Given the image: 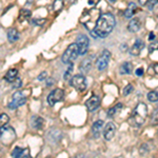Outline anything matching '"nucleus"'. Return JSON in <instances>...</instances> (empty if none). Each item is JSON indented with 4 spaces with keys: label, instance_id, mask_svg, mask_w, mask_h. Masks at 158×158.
Instances as JSON below:
<instances>
[{
    "label": "nucleus",
    "instance_id": "31",
    "mask_svg": "<svg viewBox=\"0 0 158 158\" xmlns=\"http://www.w3.org/2000/svg\"><path fill=\"white\" fill-rule=\"evenodd\" d=\"M143 75V69L140 68V69H137L136 70V76H142Z\"/></svg>",
    "mask_w": 158,
    "mask_h": 158
},
{
    "label": "nucleus",
    "instance_id": "4",
    "mask_svg": "<svg viewBox=\"0 0 158 158\" xmlns=\"http://www.w3.org/2000/svg\"><path fill=\"white\" fill-rule=\"evenodd\" d=\"M27 102V97L22 94V92H16V93H14V95H13L12 97V100L10 101L9 103V109L10 110H16L18 106H23V104Z\"/></svg>",
    "mask_w": 158,
    "mask_h": 158
},
{
    "label": "nucleus",
    "instance_id": "27",
    "mask_svg": "<svg viewBox=\"0 0 158 158\" xmlns=\"http://www.w3.org/2000/svg\"><path fill=\"white\" fill-rule=\"evenodd\" d=\"M133 90H134L133 85H128L126 86V88L123 89V92H122V93H123L124 96H127V95H129L130 93H132Z\"/></svg>",
    "mask_w": 158,
    "mask_h": 158
},
{
    "label": "nucleus",
    "instance_id": "17",
    "mask_svg": "<svg viewBox=\"0 0 158 158\" xmlns=\"http://www.w3.org/2000/svg\"><path fill=\"white\" fill-rule=\"evenodd\" d=\"M43 119L39 116H33L32 117V127L34 129H40L43 124Z\"/></svg>",
    "mask_w": 158,
    "mask_h": 158
},
{
    "label": "nucleus",
    "instance_id": "6",
    "mask_svg": "<svg viewBox=\"0 0 158 158\" xmlns=\"http://www.w3.org/2000/svg\"><path fill=\"white\" fill-rule=\"evenodd\" d=\"M63 98H64V92H63V90H61V89H55L48 96V102H49L51 106H53L57 102L63 100Z\"/></svg>",
    "mask_w": 158,
    "mask_h": 158
},
{
    "label": "nucleus",
    "instance_id": "18",
    "mask_svg": "<svg viewBox=\"0 0 158 158\" xmlns=\"http://www.w3.org/2000/svg\"><path fill=\"white\" fill-rule=\"evenodd\" d=\"M135 11H136V4L132 2V3L129 4V6L127 7V10L124 11V16H126L127 18H131L135 14Z\"/></svg>",
    "mask_w": 158,
    "mask_h": 158
},
{
    "label": "nucleus",
    "instance_id": "23",
    "mask_svg": "<svg viewBox=\"0 0 158 158\" xmlns=\"http://www.w3.org/2000/svg\"><path fill=\"white\" fill-rule=\"evenodd\" d=\"M62 6H63V0H55L54 3H53V9L56 12L60 11L62 9Z\"/></svg>",
    "mask_w": 158,
    "mask_h": 158
},
{
    "label": "nucleus",
    "instance_id": "9",
    "mask_svg": "<svg viewBox=\"0 0 158 158\" xmlns=\"http://www.w3.org/2000/svg\"><path fill=\"white\" fill-rule=\"evenodd\" d=\"M115 133H116V126L113 123V122H109V123L106 124V128L103 130V136H104V139L108 140H112L114 136H115Z\"/></svg>",
    "mask_w": 158,
    "mask_h": 158
},
{
    "label": "nucleus",
    "instance_id": "25",
    "mask_svg": "<svg viewBox=\"0 0 158 158\" xmlns=\"http://www.w3.org/2000/svg\"><path fill=\"white\" fill-rule=\"evenodd\" d=\"M23 150L24 149H20V148H15L14 151L12 152V156L13 157H21L22 156V153H23Z\"/></svg>",
    "mask_w": 158,
    "mask_h": 158
},
{
    "label": "nucleus",
    "instance_id": "10",
    "mask_svg": "<svg viewBox=\"0 0 158 158\" xmlns=\"http://www.w3.org/2000/svg\"><path fill=\"white\" fill-rule=\"evenodd\" d=\"M100 106V98L96 95H93L91 98H89L85 102V106L86 109L89 110L90 112H93L95 110H97Z\"/></svg>",
    "mask_w": 158,
    "mask_h": 158
},
{
    "label": "nucleus",
    "instance_id": "21",
    "mask_svg": "<svg viewBox=\"0 0 158 158\" xmlns=\"http://www.w3.org/2000/svg\"><path fill=\"white\" fill-rule=\"evenodd\" d=\"M148 99L151 102H156L158 101V92L157 91H151L148 93Z\"/></svg>",
    "mask_w": 158,
    "mask_h": 158
},
{
    "label": "nucleus",
    "instance_id": "19",
    "mask_svg": "<svg viewBox=\"0 0 158 158\" xmlns=\"http://www.w3.org/2000/svg\"><path fill=\"white\" fill-rule=\"evenodd\" d=\"M133 71V64L131 62H124L120 67L121 74H131Z\"/></svg>",
    "mask_w": 158,
    "mask_h": 158
},
{
    "label": "nucleus",
    "instance_id": "29",
    "mask_svg": "<svg viewBox=\"0 0 158 158\" xmlns=\"http://www.w3.org/2000/svg\"><path fill=\"white\" fill-rule=\"evenodd\" d=\"M21 85H22V82H21V79H19V78H17L16 80L14 81V89H18V88H20L21 86Z\"/></svg>",
    "mask_w": 158,
    "mask_h": 158
},
{
    "label": "nucleus",
    "instance_id": "15",
    "mask_svg": "<svg viewBox=\"0 0 158 158\" xmlns=\"http://www.w3.org/2000/svg\"><path fill=\"white\" fill-rule=\"evenodd\" d=\"M17 75H18V70L17 69H11L9 70L4 76V79L7 81V82H14L17 78Z\"/></svg>",
    "mask_w": 158,
    "mask_h": 158
},
{
    "label": "nucleus",
    "instance_id": "14",
    "mask_svg": "<svg viewBox=\"0 0 158 158\" xmlns=\"http://www.w3.org/2000/svg\"><path fill=\"white\" fill-rule=\"evenodd\" d=\"M140 27H141V23H140V20L138 18H134L132 19L131 21L129 22L128 24V30L130 32H133V33H136L138 32Z\"/></svg>",
    "mask_w": 158,
    "mask_h": 158
},
{
    "label": "nucleus",
    "instance_id": "5",
    "mask_svg": "<svg viewBox=\"0 0 158 158\" xmlns=\"http://www.w3.org/2000/svg\"><path fill=\"white\" fill-rule=\"evenodd\" d=\"M110 58H111V53L108 50H103L101 54L98 56L97 60H96V65L99 71H103L108 68Z\"/></svg>",
    "mask_w": 158,
    "mask_h": 158
},
{
    "label": "nucleus",
    "instance_id": "13",
    "mask_svg": "<svg viewBox=\"0 0 158 158\" xmlns=\"http://www.w3.org/2000/svg\"><path fill=\"white\" fill-rule=\"evenodd\" d=\"M92 68V60L90 58H85V59H83L81 61L80 65H79V70H80L81 73L83 74H86L89 72V71L91 70Z\"/></svg>",
    "mask_w": 158,
    "mask_h": 158
},
{
    "label": "nucleus",
    "instance_id": "35",
    "mask_svg": "<svg viewBox=\"0 0 158 158\" xmlns=\"http://www.w3.org/2000/svg\"><path fill=\"white\" fill-rule=\"evenodd\" d=\"M154 38H155L154 34H153V33H151V34H150V40H153Z\"/></svg>",
    "mask_w": 158,
    "mask_h": 158
},
{
    "label": "nucleus",
    "instance_id": "24",
    "mask_svg": "<svg viewBox=\"0 0 158 158\" xmlns=\"http://www.w3.org/2000/svg\"><path fill=\"white\" fill-rule=\"evenodd\" d=\"M9 120H10V118L6 113H2L1 115H0V123H1V127L6 126Z\"/></svg>",
    "mask_w": 158,
    "mask_h": 158
},
{
    "label": "nucleus",
    "instance_id": "3",
    "mask_svg": "<svg viewBox=\"0 0 158 158\" xmlns=\"http://www.w3.org/2000/svg\"><path fill=\"white\" fill-rule=\"evenodd\" d=\"M80 54L79 53V48L77 45V43H72L68 47V49L65 50V52L63 53L62 55V62L65 63V64H69L70 62H73L76 58L78 57V55Z\"/></svg>",
    "mask_w": 158,
    "mask_h": 158
},
{
    "label": "nucleus",
    "instance_id": "2",
    "mask_svg": "<svg viewBox=\"0 0 158 158\" xmlns=\"http://www.w3.org/2000/svg\"><path fill=\"white\" fill-rule=\"evenodd\" d=\"M148 117V106L144 103H138L133 110L129 119V123L133 127H140L144 123Z\"/></svg>",
    "mask_w": 158,
    "mask_h": 158
},
{
    "label": "nucleus",
    "instance_id": "36",
    "mask_svg": "<svg viewBox=\"0 0 158 158\" xmlns=\"http://www.w3.org/2000/svg\"><path fill=\"white\" fill-rule=\"evenodd\" d=\"M27 1H30V2H32V1H33V0H27Z\"/></svg>",
    "mask_w": 158,
    "mask_h": 158
},
{
    "label": "nucleus",
    "instance_id": "20",
    "mask_svg": "<svg viewBox=\"0 0 158 158\" xmlns=\"http://www.w3.org/2000/svg\"><path fill=\"white\" fill-rule=\"evenodd\" d=\"M73 69H74V64H73V62H70L69 63V68H68V70L65 71V74L63 75V78L65 79V80H71L72 79V72H73Z\"/></svg>",
    "mask_w": 158,
    "mask_h": 158
},
{
    "label": "nucleus",
    "instance_id": "1",
    "mask_svg": "<svg viewBox=\"0 0 158 158\" xmlns=\"http://www.w3.org/2000/svg\"><path fill=\"white\" fill-rule=\"evenodd\" d=\"M114 27H115V17L111 13H106L100 15V17L97 19L94 31L97 34L98 38H104L111 34Z\"/></svg>",
    "mask_w": 158,
    "mask_h": 158
},
{
    "label": "nucleus",
    "instance_id": "11",
    "mask_svg": "<svg viewBox=\"0 0 158 158\" xmlns=\"http://www.w3.org/2000/svg\"><path fill=\"white\" fill-rule=\"evenodd\" d=\"M143 48H144V42L142 41L141 39H136L134 44L131 47L130 53L133 56H138L140 53H141V51L143 50Z\"/></svg>",
    "mask_w": 158,
    "mask_h": 158
},
{
    "label": "nucleus",
    "instance_id": "12",
    "mask_svg": "<svg viewBox=\"0 0 158 158\" xmlns=\"http://www.w3.org/2000/svg\"><path fill=\"white\" fill-rule=\"evenodd\" d=\"M103 123L104 122L102 120H97L94 122V124L92 126V133H93L95 138H98L100 136V131L103 127Z\"/></svg>",
    "mask_w": 158,
    "mask_h": 158
},
{
    "label": "nucleus",
    "instance_id": "22",
    "mask_svg": "<svg viewBox=\"0 0 158 158\" xmlns=\"http://www.w3.org/2000/svg\"><path fill=\"white\" fill-rule=\"evenodd\" d=\"M122 106H122L121 103H118L117 106H114V108H111V109H110L109 111H108V116H109V117H113V116L117 113V111H118V110H120V109L122 108Z\"/></svg>",
    "mask_w": 158,
    "mask_h": 158
},
{
    "label": "nucleus",
    "instance_id": "30",
    "mask_svg": "<svg viewBox=\"0 0 158 158\" xmlns=\"http://www.w3.org/2000/svg\"><path fill=\"white\" fill-rule=\"evenodd\" d=\"M44 79H47V72H42L39 76H38V80L39 81H43Z\"/></svg>",
    "mask_w": 158,
    "mask_h": 158
},
{
    "label": "nucleus",
    "instance_id": "26",
    "mask_svg": "<svg viewBox=\"0 0 158 158\" xmlns=\"http://www.w3.org/2000/svg\"><path fill=\"white\" fill-rule=\"evenodd\" d=\"M31 16V12L29 11V10H22L21 12H20V17L19 19L20 20H23L25 18H27V17Z\"/></svg>",
    "mask_w": 158,
    "mask_h": 158
},
{
    "label": "nucleus",
    "instance_id": "7",
    "mask_svg": "<svg viewBox=\"0 0 158 158\" xmlns=\"http://www.w3.org/2000/svg\"><path fill=\"white\" fill-rule=\"evenodd\" d=\"M71 85L73 88H75L76 90L79 92H83L86 89V82H85V78L83 75H75L74 77L71 79Z\"/></svg>",
    "mask_w": 158,
    "mask_h": 158
},
{
    "label": "nucleus",
    "instance_id": "32",
    "mask_svg": "<svg viewBox=\"0 0 158 158\" xmlns=\"http://www.w3.org/2000/svg\"><path fill=\"white\" fill-rule=\"evenodd\" d=\"M30 156V151L27 149L23 150V153H22V156L21 157H29Z\"/></svg>",
    "mask_w": 158,
    "mask_h": 158
},
{
    "label": "nucleus",
    "instance_id": "8",
    "mask_svg": "<svg viewBox=\"0 0 158 158\" xmlns=\"http://www.w3.org/2000/svg\"><path fill=\"white\" fill-rule=\"evenodd\" d=\"M76 43H77V45L79 48V53H80V55H85V53L88 52L89 44H90L88 36H85V35H79L77 37Z\"/></svg>",
    "mask_w": 158,
    "mask_h": 158
},
{
    "label": "nucleus",
    "instance_id": "33",
    "mask_svg": "<svg viewBox=\"0 0 158 158\" xmlns=\"http://www.w3.org/2000/svg\"><path fill=\"white\" fill-rule=\"evenodd\" d=\"M54 82H55V80H54V79H53V78H49V79H48L47 85H48V86H51V85H52Z\"/></svg>",
    "mask_w": 158,
    "mask_h": 158
},
{
    "label": "nucleus",
    "instance_id": "28",
    "mask_svg": "<svg viewBox=\"0 0 158 158\" xmlns=\"http://www.w3.org/2000/svg\"><path fill=\"white\" fill-rule=\"evenodd\" d=\"M156 50H158V41H153L151 44L149 45V52L153 53Z\"/></svg>",
    "mask_w": 158,
    "mask_h": 158
},
{
    "label": "nucleus",
    "instance_id": "34",
    "mask_svg": "<svg viewBox=\"0 0 158 158\" xmlns=\"http://www.w3.org/2000/svg\"><path fill=\"white\" fill-rule=\"evenodd\" d=\"M153 69L155 70V73L158 74V63H154V64H153Z\"/></svg>",
    "mask_w": 158,
    "mask_h": 158
},
{
    "label": "nucleus",
    "instance_id": "16",
    "mask_svg": "<svg viewBox=\"0 0 158 158\" xmlns=\"http://www.w3.org/2000/svg\"><path fill=\"white\" fill-rule=\"evenodd\" d=\"M7 39H9L10 42H16L17 40L19 39V33L17 30L15 29H11L7 32Z\"/></svg>",
    "mask_w": 158,
    "mask_h": 158
}]
</instances>
